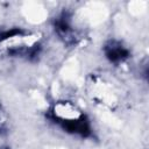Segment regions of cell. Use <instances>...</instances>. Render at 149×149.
Segmentation results:
<instances>
[{
	"label": "cell",
	"instance_id": "2",
	"mask_svg": "<svg viewBox=\"0 0 149 149\" xmlns=\"http://www.w3.org/2000/svg\"><path fill=\"white\" fill-rule=\"evenodd\" d=\"M52 27L59 40L63 41L66 45H74L79 41L77 30L73 28L72 23V13L68 9H63L58 13L52 22Z\"/></svg>",
	"mask_w": 149,
	"mask_h": 149
},
{
	"label": "cell",
	"instance_id": "1",
	"mask_svg": "<svg viewBox=\"0 0 149 149\" xmlns=\"http://www.w3.org/2000/svg\"><path fill=\"white\" fill-rule=\"evenodd\" d=\"M47 118L70 135L81 139H88L93 135V128L88 116L69 101L56 102L48 111Z\"/></svg>",
	"mask_w": 149,
	"mask_h": 149
},
{
	"label": "cell",
	"instance_id": "3",
	"mask_svg": "<svg viewBox=\"0 0 149 149\" xmlns=\"http://www.w3.org/2000/svg\"><path fill=\"white\" fill-rule=\"evenodd\" d=\"M102 52L109 63L119 65L126 62L130 57V50L116 38H111L105 42L102 47Z\"/></svg>",
	"mask_w": 149,
	"mask_h": 149
},
{
	"label": "cell",
	"instance_id": "4",
	"mask_svg": "<svg viewBox=\"0 0 149 149\" xmlns=\"http://www.w3.org/2000/svg\"><path fill=\"white\" fill-rule=\"evenodd\" d=\"M0 149H8V148H5V147H1Z\"/></svg>",
	"mask_w": 149,
	"mask_h": 149
}]
</instances>
